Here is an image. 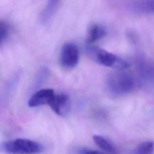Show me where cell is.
Here are the masks:
<instances>
[{
  "instance_id": "obj_1",
  "label": "cell",
  "mask_w": 154,
  "mask_h": 154,
  "mask_svg": "<svg viewBox=\"0 0 154 154\" xmlns=\"http://www.w3.org/2000/svg\"><path fill=\"white\" fill-rule=\"evenodd\" d=\"M137 84L134 78L123 72L110 74L106 79V87L109 91L115 95H125L133 91Z\"/></svg>"
},
{
  "instance_id": "obj_2",
  "label": "cell",
  "mask_w": 154,
  "mask_h": 154,
  "mask_svg": "<svg viewBox=\"0 0 154 154\" xmlns=\"http://www.w3.org/2000/svg\"><path fill=\"white\" fill-rule=\"evenodd\" d=\"M87 52L93 60L104 66L119 70L126 69L129 66V64L124 60L99 48L91 46L87 48Z\"/></svg>"
},
{
  "instance_id": "obj_3",
  "label": "cell",
  "mask_w": 154,
  "mask_h": 154,
  "mask_svg": "<svg viewBox=\"0 0 154 154\" xmlns=\"http://www.w3.org/2000/svg\"><path fill=\"white\" fill-rule=\"evenodd\" d=\"M42 149L40 144L26 138H17L2 145V150L8 154H37Z\"/></svg>"
},
{
  "instance_id": "obj_4",
  "label": "cell",
  "mask_w": 154,
  "mask_h": 154,
  "mask_svg": "<svg viewBox=\"0 0 154 154\" xmlns=\"http://www.w3.org/2000/svg\"><path fill=\"white\" fill-rule=\"evenodd\" d=\"M79 58L77 46L72 43H66L61 48L60 63L66 69H73L78 63Z\"/></svg>"
},
{
  "instance_id": "obj_5",
  "label": "cell",
  "mask_w": 154,
  "mask_h": 154,
  "mask_svg": "<svg viewBox=\"0 0 154 154\" xmlns=\"http://www.w3.org/2000/svg\"><path fill=\"white\" fill-rule=\"evenodd\" d=\"M56 94L51 88H43L34 93L28 100L29 107H37L43 105H50L54 100Z\"/></svg>"
},
{
  "instance_id": "obj_6",
  "label": "cell",
  "mask_w": 154,
  "mask_h": 154,
  "mask_svg": "<svg viewBox=\"0 0 154 154\" xmlns=\"http://www.w3.org/2000/svg\"><path fill=\"white\" fill-rule=\"evenodd\" d=\"M52 111L60 116H66L70 109V100L64 94H58L49 106Z\"/></svg>"
},
{
  "instance_id": "obj_7",
  "label": "cell",
  "mask_w": 154,
  "mask_h": 154,
  "mask_svg": "<svg viewBox=\"0 0 154 154\" xmlns=\"http://www.w3.org/2000/svg\"><path fill=\"white\" fill-rule=\"evenodd\" d=\"M105 28L99 23H91L87 29L86 40L88 44L93 43L106 35Z\"/></svg>"
},
{
  "instance_id": "obj_8",
  "label": "cell",
  "mask_w": 154,
  "mask_h": 154,
  "mask_svg": "<svg viewBox=\"0 0 154 154\" xmlns=\"http://www.w3.org/2000/svg\"><path fill=\"white\" fill-rule=\"evenodd\" d=\"M132 8L137 13H154V0H135L132 4Z\"/></svg>"
},
{
  "instance_id": "obj_9",
  "label": "cell",
  "mask_w": 154,
  "mask_h": 154,
  "mask_svg": "<svg viewBox=\"0 0 154 154\" xmlns=\"http://www.w3.org/2000/svg\"><path fill=\"white\" fill-rule=\"evenodd\" d=\"M94 143L105 152L109 154H116L117 149L108 140L100 135H94L93 137Z\"/></svg>"
},
{
  "instance_id": "obj_10",
  "label": "cell",
  "mask_w": 154,
  "mask_h": 154,
  "mask_svg": "<svg viewBox=\"0 0 154 154\" xmlns=\"http://www.w3.org/2000/svg\"><path fill=\"white\" fill-rule=\"evenodd\" d=\"M153 152L154 142L148 140L138 144L133 150L132 154H153Z\"/></svg>"
},
{
  "instance_id": "obj_11",
  "label": "cell",
  "mask_w": 154,
  "mask_h": 154,
  "mask_svg": "<svg viewBox=\"0 0 154 154\" xmlns=\"http://www.w3.org/2000/svg\"><path fill=\"white\" fill-rule=\"evenodd\" d=\"M9 27L8 25L2 21L0 23V42L1 46H2L7 40L9 35Z\"/></svg>"
},
{
  "instance_id": "obj_12",
  "label": "cell",
  "mask_w": 154,
  "mask_h": 154,
  "mask_svg": "<svg viewBox=\"0 0 154 154\" xmlns=\"http://www.w3.org/2000/svg\"><path fill=\"white\" fill-rule=\"evenodd\" d=\"M79 154H109L106 152H100L98 150H93L88 149H82L79 151Z\"/></svg>"
}]
</instances>
